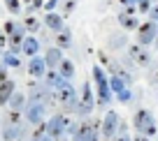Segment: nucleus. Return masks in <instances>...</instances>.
Here are the masks:
<instances>
[{
	"label": "nucleus",
	"mask_w": 158,
	"mask_h": 141,
	"mask_svg": "<svg viewBox=\"0 0 158 141\" xmlns=\"http://www.w3.org/2000/svg\"><path fill=\"white\" fill-rule=\"evenodd\" d=\"M56 104H60L63 111H77V92L68 81L56 88Z\"/></svg>",
	"instance_id": "f257e3e1"
},
{
	"label": "nucleus",
	"mask_w": 158,
	"mask_h": 141,
	"mask_svg": "<svg viewBox=\"0 0 158 141\" xmlns=\"http://www.w3.org/2000/svg\"><path fill=\"white\" fill-rule=\"evenodd\" d=\"M93 81H95V86H98V97H95V102L107 104L109 97H112V90H109V79H107V74H105V69L100 67V65H93Z\"/></svg>",
	"instance_id": "f03ea898"
},
{
	"label": "nucleus",
	"mask_w": 158,
	"mask_h": 141,
	"mask_svg": "<svg viewBox=\"0 0 158 141\" xmlns=\"http://www.w3.org/2000/svg\"><path fill=\"white\" fill-rule=\"evenodd\" d=\"M133 127L139 132V134H156V120H153V116L147 111V109H139L137 113L133 116Z\"/></svg>",
	"instance_id": "7ed1b4c3"
},
{
	"label": "nucleus",
	"mask_w": 158,
	"mask_h": 141,
	"mask_svg": "<svg viewBox=\"0 0 158 141\" xmlns=\"http://www.w3.org/2000/svg\"><path fill=\"white\" fill-rule=\"evenodd\" d=\"M128 63L137 65V67H147V65H151V53L142 44H128Z\"/></svg>",
	"instance_id": "20e7f679"
},
{
	"label": "nucleus",
	"mask_w": 158,
	"mask_h": 141,
	"mask_svg": "<svg viewBox=\"0 0 158 141\" xmlns=\"http://www.w3.org/2000/svg\"><path fill=\"white\" fill-rule=\"evenodd\" d=\"M70 125H72V123H70L65 116H60V113H58V116H54L49 123H47V134H49L51 139H60V136L68 134Z\"/></svg>",
	"instance_id": "39448f33"
},
{
	"label": "nucleus",
	"mask_w": 158,
	"mask_h": 141,
	"mask_svg": "<svg viewBox=\"0 0 158 141\" xmlns=\"http://www.w3.org/2000/svg\"><path fill=\"white\" fill-rule=\"evenodd\" d=\"M93 107H95L93 88H91V83H84V86H81V97H79V102H77L79 116H84V118H86L91 111H93Z\"/></svg>",
	"instance_id": "423d86ee"
},
{
	"label": "nucleus",
	"mask_w": 158,
	"mask_h": 141,
	"mask_svg": "<svg viewBox=\"0 0 158 141\" xmlns=\"http://www.w3.org/2000/svg\"><path fill=\"white\" fill-rule=\"evenodd\" d=\"M135 33H137V44H142V46H149V44H153V39H156L158 23H153V21L139 23V28L135 30Z\"/></svg>",
	"instance_id": "0eeeda50"
},
{
	"label": "nucleus",
	"mask_w": 158,
	"mask_h": 141,
	"mask_svg": "<svg viewBox=\"0 0 158 141\" xmlns=\"http://www.w3.org/2000/svg\"><path fill=\"white\" fill-rule=\"evenodd\" d=\"M118 125H121V118H118L116 111H107V116H105L102 120V127H100V132H102L105 139H114V134H116Z\"/></svg>",
	"instance_id": "6e6552de"
},
{
	"label": "nucleus",
	"mask_w": 158,
	"mask_h": 141,
	"mask_svg": "<svg viewBox=\"0 0 158 141\" xmlns=\"http://www.w3.org/2000/svg\"><path fill=\"white\" fill-rule=\"evenodd\" d=\"M100 123L98 120H81L74 130V139H89V136H98Z\"/></svg>",
	"instance_id": "1a4fd4ad"
},
{
	"label": "nucleus",
	"mask_w": 158,
	"mask_h": 141,
	"mask_svg": "<svg viewBox=\"0 0 158 141\" xmlns=\"http://www.w3.org/2000/svg\"><path fill=\"white\" fill-rule=\"evenodd\" d=\"M44 111H47V107L42 102H28V107H26V118H28L30 125H40V123L44 120Z\"/></svg>",
	"instance_id": "9d476101"
},
{
	"label": "nucleus",
	"mask_w": 158,
	"mask_h": 141,
	"mask_svg": "<svg viewBox=\"0 0 158 141\" xmlns=\"http://www.w3.org/2000/svg\"><path fill=\"white\" fill-rule=\"evenodd\" d=\"M116 21H118V25L123 30H137L139 28V21H137V16H135V12H118L116 14Z\"/></svg>",
	"instance_id": "9b49d317"
},
{
	"label": "nucleus",
	"mask_w": 158,
	"mask_h": 141,
	"mask_svg": "<svg viewBox=\"0 0 158 141\" xmlns=\"http://www.w3.org/2000/svg\"><path fill=\"white\" fill-rule=\"evenodd\" d=\"M60 60H63V49H58V46H49L44 53V63L49 69H56L60 65Z\"/></svg>",
	"instance_id": "f8f14e48"
},
{
	"label": "nucleus",
	"mask_w": 158,
	"mask_h": 141,
	"mask_svg": "<svg viewBox=\"0 0 158 141\" xmlns=\"http://www.w3.org/2000/svg\"><path fill=\"white\" fill-rule=\"evenodd\" d=\"M47 63H44V58H40V56H33L30 58V63H28V72L33 74V76H37V79H42L44 76V72H47Z\"/></svg>",
	"instance_id": "ddd939ff"
},
{
	"label": "nucleus",
	"mask_w": 158,
	"mask_h": 141,
	"mask_svg": "<svg viewBox=\"0 0 158 141\" xmlns=\"http://www.w3.org/2000/svg\"><path fill=\"white\" fill-rule=\"evenodd\" d=\"M12 92H14V81H12V79H2V81H0V107H5V104L10 102Z\"/></svg>",
	"instance_id": "4468645a"
},
{
	"label": "nucleus",
	"mask_w": 158,
	"mask_h": 141,
	"mask_svg": "<svg viewBox=\"0 0 158 141\" xmlns=\"http://www.w3.org/2000/svg\"><path fill=\"white\" fill-rule=\"evenodd\" d=\"M10 109L12 111H26V107H28V97H26L23 92H12V97H10Z\"/></svg>",
	"instance_id": "2eb2a0df"
},
{
	"label": "nucleus",
	"mask_w": 158,
	"mask_h": 141,
	"mask_svg": "<svg viewBox=\"0 0 158 141\" xmlns=\"http://www.w3.org/2000/svg\"><path fill=\"white\" fill-rule=\"evenodd\" d=\"M44 25L49 30H54V33H58L65 23H63V16H60V14H56V12H47V14H44Z\"/></svg>",
	"instance_id": "dca6fc26"
},
{
	"label": "nucleus",
	"mask_w": 158,
	"mask_h": 141,
	"mask_svg": "<svg viewBox=\"0 0 158 141\" xmlns=\"http://www.w3.org/2000/svg\"><path fill=\"white\" fill-rule=\"evenodd\" d=\"M56 46H58V49H70V46H72V33H70L65 25L56 33Z\"/></svg>",
	"instance_id": "f3484780"
},
{
	"label": "nucleus",
	"mask_w": 158,
	"mask_h": 141,
	"mask_svg": "<svg viewBox=\"0 0 158 141\" xmlns=\"http://www.w3.org/2000/svg\"><path fill=\"white\" fill-rule=\"evenodd\" d=\"M37 51H40V39L37 37H23V53L26 56H37Z\"/></svg>",
	"instance_id": "a211bd4d"
},
{
	"label": "nucleus",
	"mask_w": 158,
	"mask_h": 141,
	"mask_svg": "<svg viewBox=\"0 0 158 141\" xmlns=\"http://www.w3.org/2000/svg\"><path fill=\"white\" fill-rule=\"evenodd\" d=\"M56 69H58V74H60L63 79H72V76H74V65H72V60H65V58H63Z\"/></svg>",
	"instance_id": "6ab92c4d"
},
{
	"label": "nucleus",
	"mask_w": 158,
	"mask_h": 141,
	"mask_svg": "<svg viewBox=\"0 0 158 141\" xmlns=\"http://www.w3.org/2000/svg\"><path fill=\"white\" fill-rule=\"evenodd\" d=\"M126 86H128V83H126L123 79L118 76V74H114V76L109 79V90H112V92H116V95H118L121 90H126Z\"/></svg>",
	"instance_id": "aec40b11"
},
{
	"label": "nucleus",
	"mask_w": 158,
	"mask_h": 141,
	"mask_svg": "<svg viewBox=\"0 0 158 141\" xmlns=\"http://www.w3.org/2000/svg\"><path fill=\"white\" fill-rule=\"evenodd\" d=\"M23 28L30 30V33H35V30L42 28V23H40V19H37V16H33V12H30V14L23 19Z\"/></svg>",
	"instance_id": "412c9836"
},
{
	"label": "nucleus",
	"mask_w": 158,
	"mask_h": 141,
	"mask_svg": "<svg viewBox=\"0 0 158 141\" xmlns=\"http://www.w3.org/2000/svg\"><path fill=\"white\" fill-rule=\"evenodd\" d=\"M128 44V39H126V35H112L109 37V49H121V46H126Z\"/></svg>",
	"instance_id": "4be33fe9"
},
{
	"label": "nucleus",
	"mask_w": 158,
	"mask_h": 141,
	"mask_svg": "<svg viewBox=\"0 0 158 141\" xmlns=\"http://www.w3.org/2000/svg\"><path fill=\"white\" fill-rule=\"evenodd\" d=\"M2 65H5V67H19V58H16V53L5 51V56H2Z\"/></svg>",
	"instance_id": "5701e85b"
},
{
	"label": "nucleus",
	"mask_w": 158,
	"mask_h": 141,
	"mask_svg": "<svg viewBox=\"0 0 158 141\" xmlns=\"http://www.w3.org/2000/svg\"><path fill=\"white\" fill-rule=\"evenodd\" d=\"M5 7L12 12V14H19L21 12V2L19 0H5Z\"/></svg>",
	"instance_id": "b1692460"
},
{
	"label": "nucleus",
	"mask_w": 158,
	"mask_h": 141,
	"mask_svg": "<svg viewBox=\"0 0 158 141\" xmlns=\"http://www.w3.org/2000/svg\"><path fill=\"white\" fill-rule=\"evenodd\" d=\"M19 25H21V23H16V21H5V25H2V33H5L7 37H10V35L14 33L16 28H19Z\"/></svg>",
	"instance_id": "393cba45"
},
{
	"label": "nucleus",
	"mask_w": 158,
	"mask_h": 141,
	"mask_svg": "<svg viewBox=\"0 0 158 141\" xmlns=\"http://www.w3.org/2000/svg\"><path fill=\"white\" fill-rule=\"evenodd\" d=\"M137 12H144V14H149V10H151V0H137Z\"/></svg>",
	"instance_id": "a878e982"
},
{
	"label": "nucleus",
	"mask_w": 158,
	"mask_h": 141,
	"mask_svg": "<svg viewBox=\"0 0 158 141\" xmlns=\"http://www.w3.org/2000/svg\"><path fill=\"white\" fill-rule=\"evenodd\" d=\"M116 139H112V141H130V136L126 134V125H118V134H114Z\"/></svg>",
	"instance_id": "bb28decb"
},
{
	"label": "nucleus",
	"mask_w": 158,
	"mask_h": 141,
	"mask_svg": "<svg viewBox=\"0 0 158 141\" xmlns=\"http://www.w3.org/2000/svg\"><path fill=\"white\" fill-rule=\"evenodd\" d=\"M74 7H77V0H65V5H63V14H65V16L72 14Z\"/></svg>",
	"instance_id": "cd10ccee"
},
{
	"label": "nucleus",
	"mask_w": 158,
	"mask_h": 141,
	"mask_svg": "<svg viewBox=\"0 0 158 141\" xmlns=\"http://www.w3.org/2000/svg\"><path fill=\"white\" fill-rule=\"evenodd\" d=\"M149 21L158 23V2H156V5H151V10H149Z\"/></svg>",
	"instance_id": "c85d7f7f"
},
{
	"label": "nucleus",
	"mask_w": 158,
	"mask_h": 141,
	"mask_svg": "<svg viewBox=\"0 0 158 141\" xmlns=\"http://www.w3.org/2000/svg\"><path fill=\"white\" fill-rule=\"evenodd\" d=\"M116 97H118V100H121V102H128V100H130V97H133V95H130V90H128V88H126V90H121V92H118Z\"/></svg>",
	"instance_id": "c756f323"
},
{
	"label": "nucleus",
	"mask_w": 158,
	"mask_h": 141,
	"mask_svg": "<svg viewBox=\"0 0 158 141\" xmlns=\"http://www.w3.org/2000/svg\"><path fill=\"white\" fill-rule=\"evenodd\" d=\"M7 44H10V37H7L5 33H0V49H5Z\"/></svg>",
	"instance_id": "7c9ffc66"
},
{
	"label": "nucleus",
	"mask_w": 158,
	"mask_h": 141,
	"mask_svg": "<svg viewBox=\"0 0 158 141\" xmlns=\"http://www.w3.org/2000/svg\"><path fill=\"white\" fill-rule=\"evenodd\" d=\"M56 5H58V0H47V5H44V10L54 12V10H56Z\"/></svg>",
	"instance_id": "2f4dec72"
},
{
	"label": "nucleus",
	"mask_w": 158,
	"mask_h": 141,
	"mask_svg": "<svg viewBox=\"0 0 158 141\" xmlns=\"http://www.w3.org/2000/svg\"><path fill=\"white\" fill-rule=\"evenodd\" d=\"M151 83H156V86H158V65L153 67V72H151Z\"/></svg>",
	"instance_id": "473e14b6"
},
{
	"label": "nucleus",
	"mask_w": 158,
	"mask_h": 141,
	"mask_svg": "<svg viewBox=\"0 0 158 141\" xmlns=\"http://www.w3.org/2000/svg\"><path fill=\"white\" fill-rule=\"evenodd\" d=\"M2 79H7V67L5 65H0V81H2Z\"/></svg>",
	"instance_id": "72a5a7b5"
},
{
	"label": "nucleus",
	"mask_w": 158,
	"mask_h": 141,
	"mask_svg": "<svg viewBox=\"0 0 158 141\" xmlns=\"http://www.w3.org/2000/svg\"><path fill=\"white\" fill-rule=\"evenodd\" d=\"M135 141H149V139H147V134H139V136H135Z\"/></svg>",
	"instance_id": "f704fd0d"
},
{
	"label": "nucleus",
	"mask_w": 158,
	"mask_h": 141,
	"mask_svg": "<svg viewBox=\"0 0 158 141\" xmlns=\"http://www.w3.org/2000/svg\"><path fill=\"white\" fill-rule=\"evenodd\" d=\"M37 141H56V139H51V136H44V134H42V136H40Z\"/></svg>",
	"instance_id": "c9c22d12"
},
{
	"label": "nucleus",
	"mask_w": 158,
	"mask_h": 141,
	"mask_svg": "<svg viewBox=\"0 0 158 141\" xmlns=\"http://www.w3.org/2000/svg\"><path fill=\"white\" fill-rule=\"evenodd\" d=\"M74 141H98V136H89V139H74Z\"/></svg>",
	"instance_id": "e433bc0d"
},
{
	"label": "nucleus",
	"mask_w": 158,
	"mask_h": 141,
	"mask_svg": "<svg viewBox=\"0 0 158 141\" xmlns=\"http://www.w3.org/2000/svg\"><path fill=\"white\" fill-rule=\"evenodd\" d=\"M153 46L158 49V33H156V39H153Z\"/></svg>",
	"instance_id": "4c0bfd02"
},
{
	"label": "nucleus",
	"mask_w": 158,
	"mask_h": 141,
	"mask_svg": "<svg viewBox=\"0 0 158 141\" xmlns=\"http://www.w3.org/2000/svg\"><path fill=\"white\" fill-rule=\"evenodd\" d=\"M60 141H68V139H65V136H60Z\"/></svg>",
	"instance_id": "58836bf2"
},
{
	"label": "nucleus",
	"mask_w": 158,
	"mask_h": 141,
	"mask_svg": "<svg viewBox=\"0 0 158 141\" xmlns=\"http://www.w3.org/2000/svg\"><path fill=\"white\" fill-rule=\"evenodd\" d=\"M105 141H112V139H105Z\"/></svg>",
	"instance_id": "ea45409f"
}]
</instances>
